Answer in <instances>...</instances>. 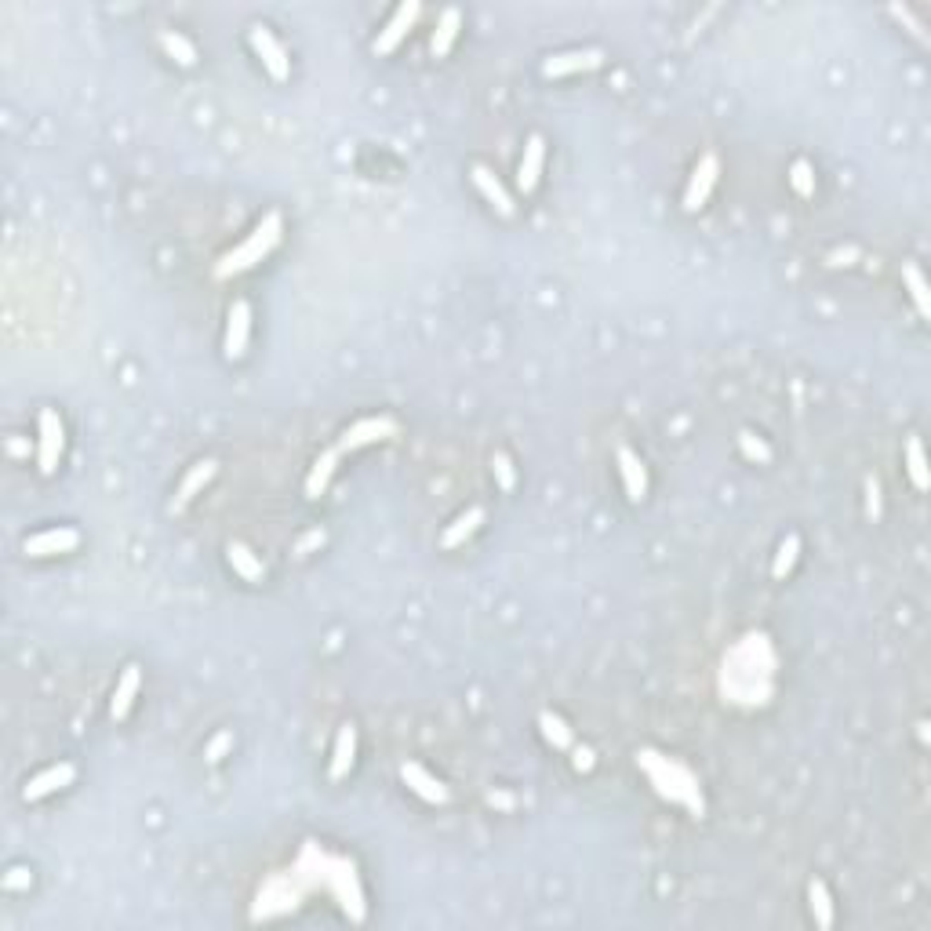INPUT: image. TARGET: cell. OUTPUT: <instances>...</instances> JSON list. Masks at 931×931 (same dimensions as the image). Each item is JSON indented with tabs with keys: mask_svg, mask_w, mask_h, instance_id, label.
I'll use <instances>...</instances> for the list:
<instances>
[{
	"mask_svg": "<svg viewBox=\"0 0 931 931\" xmlns=\"http://www.w3.org/2000/svg\"><path fill=\"white\" fill-rule=\"evenodd\" d=\"M543 164H546V143L539 135H531L527 146H524V157H520V168H517V182L524 193H531L539 186V175H543Z\"/></svg>",
	"mask_w": 931,
	"mask_h": 931,
	"instance_id": "12",
	"label": "cell"
},
{
	"mask_svg": "<svg viewBox=\"0 0 931 931\" xmlns=\"http://www.w3.org/2000/svg\"><path fill=\"white\" fill-rule=\"evenodd\" d=\"M41 444H37V462H41V473L51 477L59 459H62V444H66V430H62V419L55 412H41Z\"/></svg>",
	"mask_w": 931,
	"mask_h": 931,
	"instance_id": "3",
	"label": "cell"
},
{
	"mask_svg": "<svg viewBox=\"0 0 931 931\" xmlns=\"http://www.w3.org/2000/svg\"><path fill=\"white\" fill-rule=\"evenodd\" d=\"M251 48H255V55L262 59V66L270 70V77L274 80H288V73H292V66H288V51L277 44V37L265 30V26H255L251 30Z\"/></svg>",
	"mask_w": 931,
	"mask_h": 931,
	"instance_id": "4",
	"label": "cell"
},
{
	"mask_svg": "<svg viewBox=\"0 0 931 931\" xmlns=\"http://www.w3.org/2000/svg\"><path fill=\"white\" fill-rule=\"evenodd\" d=\"M80 546V535L73 527H51V531H41V535H30L23 543V550L30 557H51V554H70Z\"/></svg>",
	"mask_w": 931,
	"mask_h": 931,
	"instance_id": "7",
	"label": "cell"
},
{
	"mask_svg": "<svg viewBox=\"0 0 931 931\" xmlns=\"http://www.w3.org/2000/svg\"><path fill=\"white\" fill-rule=\"evenodd\" d=\"M459 26H462V15H459V8H448V12L441 15V23H437V33H433V44H430L433 59H444V55L452 51V44H455V37H459Z\"/></svg>",
	"mask_w": 931,
	"mask_h": 931,
	"instance_id": "18",
	"label": "cell"
},
{
	"mask_svg": "<svg viewBox=\"0 0 931 931\" xmlns=\"http://www.w3.org/2000/svg\"><path fill=\"white\" fill-rule=\"evenodd\" d=\"M211 477H215V462H197V466L186 473V480H182V488H179V498H175V506L182 509V506H186V502H190V498H193V495H197V491H200V488H204Z\"/></svg>",
	"mask_w": 931,
	"mask_h": 931,
	"instance_id": "22",
	"label": "cell"
},
{
	"mask_svg": "<svg viewBox=\"0 0 931 931\" xmlns=\"http://www.w3.org/2000/svg\"><path fill=\"white\" fill-rule=\"evenodd\" d=\"M247 335H251V310H247V303H233L229 317H226V339H222L226 360H240L244 357Z\"/></svg>",
	"mask_w": 931,
	"mask_h": 931,
	"instance_id": "5",
	"label": "cell"
},
{
	"mask_svg": "<svg viewBox=\"0 0 931 931\" xmlns=\"http://www.w3.org/2000/svg\"><path fill=\"white\" fill-rule=\"evenodd\" d=\"M637 764L647 771L651 786H655L662 796H666V801L684 805V808H692V812H703V793H699V782H695V775H692L684 764H677V760H670V757H662V753H655V749L637 753Z\"/></svg>",
	"mask_w": 931,
	"mask_h": 931,
	"instance_id": "1",
	"label": "cell"
},
{
	"mask_svg": "<svg viewBox=\"0 0 931 931\" xmlns=\"http://www.w3.org/2000/svg\"><path fill=\"white\" fill-rule=\"evenodd\" d=\"M717 172H721V161H717L713 154H706V157L699 161V168L692 172V179H688L684 211H699V208L710 200V190H713V182H717Z\"/></svg>",
	"mask_w": 931,
	"mask_h": 931,
	"instance_id": "6",
	"label": "cell"
},
{
	"mask_svg": "<svg viewBox=\"0 0 931 931\" xmlns=\"http://www.w3.org/2000/svg\"><path fill=\"white\" fill-rule=\"evenodd\" d=\"M226 557H229V564H233V572L240 575V579H247V582H262V561H255V554L247 550V546H240V543H229L226 546Z\"/></svg>",
	"mask_w": 931,
	"mask_h": 931,
	"instance_id": "19",
	"label": "cell"
},
{
	"mask_svg": "<svg viewBox=\"0 0 931 931\" xmlns=\"http://www.w3.org/2000/svg\"><path fill=\"white\" fill-rule=\"evenodd\" d=\"M401 778H405V786L412 789V793H419L423 801H430V805H448V786L437 778V775H430L423 764H401Z\"/></svg>",
	"mask_w": 931,
	"mask_h": 931,
	"instance_id": "8",
	"label": "cell"
},
{
	"mask_svg": "<svg viewBox=\"0 0 931 931\" xmlns=\"http://www.w3.org/2000/svg\"><path fill=\"white\" fill-rule=\"evenodd\" d=\"M480 520H484V509H470V513H462V517L444 531V539H441V543H444L448 550L462 546V543L473 535V531H477V524H480Z\"/></svg>",
	"mask_w": 931,
	"mask_h": 931,
	"instance_id": "20",
	"label": "cell"
},
{
	"mask_svg": "<svg viewBox=\"0 0 931 931\" xmlns=\"http://www.w3.org/2000/svg\"><path fill=\"white\" fill-rule=\"evenodd\" d=\"M161 44H164V51L175 55L182 66H193V62H197V48H193L186 37H179V33H161Z\"/></svg>",
	"mask_w": 931,
	"mask_h": 931,
	"instance_id": "25",
	"label": "cell"
},
{
	"mask_svg": "<svg viewBox=\"0 0 931 931\" xmlns=\"http://www.w3.org/2000/svg\"><path fill=\"white\" fill-rule=\"evenodd\" d=\"M808 902H812L815 924H819V927H833V898H830V891H826L823 880H812V884H808Z\"/></svg>",
	"mask_w": 931,
	"mask_h": 931,
	"instance_id": "23",
	"label": "cell"
},
{
	"mask_svg": "<svg viewBox=\"0 0 931 931\" xmlns=\"http://www.w3.org/2000/svg\"><path fill=\"white\" fill-rule=\"evenodd\" d=\"M73 764H55V768H48V771H41V775H33L26 786H23V796L26 801H41V796H48V793H55V789H62V786H70L73 782Z\"/></svg>",
	"mask_w": 931,
	"mask_h": 931,
	"instance_id": "13",
	"label": "cell"
},
{
	"mask_svg": "<svg viewBox=\"0 0 931 931\" xmlns=\"http://www.w3.org/2000/svg\"><path fill=\"white\" fill-rule=\"evenodd\" d=\"M277 240H281V215H265V219L258 222V229H255L240 247H233L229 255H222V262L215 265V277H229V274L251 270L255 262H262L265 255L277 247Z\"/></svg>",
	"mask_w": 931,
	"mask_h": 931,
	"instance_id": "2",
	"label": "cell"
},
{
	"mask_svg": "<svg viewBox=\"0 0 931 931\" xmlns=\"http://www.w3.org/2000/svg\"><path fill=\"white\" fill-rule=\"evenodd\" d=\"M473 182H477V190L484 193V200L498 208V215H506V219H509V215L517 211V208H513V200H509V193L502 190V182H498L488 168H473Z\"/></svg>",
	"mask_w": 931,
	"mask_h": 931,
	"instance_id": "17",
	"label": "cell"
},
{
	"mask_svg": "<svg viewBox=\"0 0 931 931\" xmlns=\"http://www.w3.org/2000/svg\"><path fill=\"white\" fill-rule=\"evenodd\" d=\"M495 473H498V480H502V488H513V470H509V459H495Z\"/></svg>",
	"mask_w": 931,
	"mask_h": 931,
	"instance_id": "32",
	"label": "cell"
},
{
	"mask_svg": "<svg viewBox=\"0 0 931 931\" xmlns=\"http://www.w3.org/2000/svg\"><path fill=\"white\" fill-rule=\"evenodd\" d=\"M415 19H419V5H405V8H396V15L386 23V30L375 37V55H389V51H396V44H401L405 37H408V30L415 26Z\"/></svg>",
	"mask_w": 931,
	"mask_h": 931,
	"instance_id": "10",
	"label": "cell"
},
{
	"mask_svg": "<svg viewBox=\"0 0 931 931\" xmlns=\"http://www.w3.org/2000/svg\"><path fill=\"white\" fill-rule=\"evenodd\" d=\"M539 724H543V735H546L557 749H572V731L564 728V721H561V717L543 713V717H539Z\"/></svg>",
	"mask_w": 931,
	"mask_h": 931,
	"instance_id": "26",
	"label": "cell"
},
{
	"mask_svg": "<svg viewBox=\"0 0 931 931\" xmlns=\"http://www.w3.org/2000/svg\"><path fill=\"white\" fill-rule=\"evenodd\" d=\"M604 62V51L600 48H586V51H564V55H554L543 62V73L546 77H572V73H586V70H597Z\"/></svg>",
	"mask_w": 931,
	"mask_h": 931,
	"instance_id": "9",
	"label": "cell"
},
{
	"mask_svg": "<svg viewBox=\"0 0 931 931\" xmlns=\"http://www.w3.org/2000/svg\"><path fill=\"white\" fill-rule=\"evenodd\" d=\"M906 466H909V480L917 484V491L927 488V470H924V448L920 441H909L906 444Z\"/></svg>",
	"mask_w": 931,
	"mask_h": 931,
	"instance_id": "24",
	"label": "cell"
},
{
	"mask_svg": "<svg viewBox=\"0 0 931 931\" xmlns=\"http://www.w3.org/2000/svg\"><path fill=\"white\" fill-rule=\"evenodd\" d=\"M393 433H396V426H393L389 419H364V423H357V426H349V430L342 433L339 455H342V452H357V448L375 444V441H386V437H393Z\"/></svg>",
	"mask_w": 931,
	"mask_h": 931,
	"instance_id": "11",
	"label": "cell"
},
{
	"mask_svg": "<svg viewBox=\"0 0 931 931\" xmlns=\"http://www.w3.org/2000/svg\"><path fill=\"white\" fill-rule=\"evenodd\" d=\"M229 746H233V735H229V731H222V735H215V739H211V746H208V753H204V757H208V760H222Z\"/></svg>",
	"mask_w": 931,
	"mask_h": 931,
	"instance_id": "31",
	"label": "cell"
},
{
	"mask_svg": "<svg viewBox=\"0 0 931 931\" xmlns=\"http://www.w3.org/2000/svg\"><path fill=\"white\" fill-rule=\"evenodd\" d=\"M139 688H143V674H139V666H127V670L120 674L116 688H113V699H109V713H113V721H124V717H127V710H131V703H135Z\"/></svg>",
	"mask_w": 931,
	"mask_h": 931,
	"instance_id": "14",
	"label": "cell"
},
{
	"mask_svg": "<svg viewBox=\"0 0 931 931\" xmlns=\"http://www.w3.org/2000/svg\"><path fill=\"white\" fill-rule=\"evenodd\" d=\"M739 448L746 452V459H760V462H768V459H771L768 444H764V441H753V433H742V437H739Z\"/></svg>",
	"mask_w": 931,
	"mask_h": 931,
	"instance_id": "30",
	"label": "cell"
},
{
	"mask_svg": "<svg viewBox=\"0 0 931 931\" xmlns=\"http://www.w3.org/2000/svg\"><path fill=\"white\" fill-rule=\"evenodd\" d=\"M619 473H622L626 495H629L633 502H640L644 491H647V473H644V462H640L629 448H619Z\"/></svg>",
	"mask_w": 931,
	"mask_h": 931,
	"instance_id": "15",
	"label": "cell"
},
{
	"mask_svg": "<svg viewBox=\"0 0 931 931\" xmlns=\"http://www.w3.org/2000/svg\"><path fill=\"white\" fill-rule=\"evenodd\" d=\"M789 182H793V190L801 193V197H812L815 193V182H812V168L805 164V161H796L793 168H789Z\"/></svg>",
	"mask_w": 931,
	"mask_h": 931,
	"instance_id": "29",
	"label": "cell"
},
{
	"mask_svg": "<svg viewBox=\"0 0 931 931\" xmlns=\"http://www.w3.org/2000/svg\"><path fill=\"white\" fill-rule=\"evenodd\" d=\"M902 277H906V284H909V295H913V303H917V313L924 317V313H927V284H924L920 270H917V265H902Z\"/></svg>",
	"mask_w": 931,
	"mask_h": 931,
	"instance_id": "27",
	"label": "cell"
},
{
	"mask_svg": "<svg viewBox=\"0 0 931 931\" xmlns=\"http://www.w3.org/2000/svg\"><path fill=\"white\" fill-rule=\"evenodd\" d=\"M335 459H339V452H328V455H321V459L313 462V470H310V477H306V495H310V498H321V495H324V488H328V480H331V473H335Z\"/></svg>",
	"mask_w": 931,
	"mask_h": 931,
	"instance_id": "21",
	"label": "cell"
},
{
	"mask_svg": "<svg viewBox=\"0 0 931 931\" xmlns=\"http://www.w3.org/2000/svg\"><path fill=\"white\" fill-rule=\"evenodd\" d=\"M353 757H357V731H353L349 724H342L339 735H335V749H331V768H328V775H331V778H346L349 768H353Z\"/></svg>",
	"mask_w": 931,
	"mask_h": 931,
	"instance_id": "16",
	"label": "cell"
},
{
	"mask_svg": "<svg viewBox=\"0 0 931 931\" xmlns=\"http://www.w3.org/2000/svg\"><path fill=\"white\" fill-rule=\"evenodd\" d=\"M575 768H593V753L590 749H575Z\"/></svg>",
	"mask_w": 931,
	"mask_h": 931,
	"instance_id": "33",
	"label": "cell"
},
{
	"mask_svg": "<svg viewBox=\"0 0 931 931\" xmlns=\"http://www.w3.org/2000/svg\"><path fill=\"white\" fill-rule=\"evenodd\" d=\"M796 554H801V539L789 535V539L782 543V550H778L775 564H771V575H775V579H786V575H789V568H793V561H796Z\"/></svg>",
	"mask_w": 931,
	"mask_h": 931,
	"instance_id": "28",
	"label": "cell"
},
{
	"mask_svg": "<svg viewBox=\"0 0 931 931\" xmlns=\"http://www.w3.org/2000/svg\"><path fill=\"white\" fill-rule=\"evenodd\" d=\"M866 491H870V513H877V506H880V498H877V495H880V491H877V484H873V480H866Z\"/></svg>",
	"mask_w": 931,
	"mask_h": 931,
	"instance_id": "34",
	"label": "cell"
}]
</instances>
